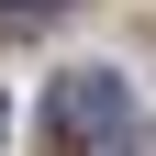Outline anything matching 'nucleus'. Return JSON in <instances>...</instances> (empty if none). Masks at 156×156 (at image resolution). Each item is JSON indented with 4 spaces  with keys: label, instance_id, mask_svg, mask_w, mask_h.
Returning a JSON list of instances; mask_svg holds the SVG:
<instances>
[{
    "label": "nucleus",
    "instance_id": "nucleus-1",
    "mask_svg": "<svg viewBox=\"0 0 156 156\" xmlns=\"http://www.w3.org/2000/svg\"><path fill=\"white\" fill-rule=\"evenodd\" d=\"M134 134V89H123V67H67L45 89V145L56 156H112Z\"/></svg>",
    "mask_w": 156,
    "mask_h": 156
},
{
    "label": "nucleus",
    "instance_id": "nucleus-2",
    "mask_svg": "<svg viewBox=\"0 0 156 156\" xmlns=\"http://www.w3.org/2000/svg\"><path fill=\"white\" fill-rule=\"evenodd\" d=\"M67 0H0V34H34V23H56Z\"/></svg>",
    "mask_w": 156,
    "mask_h": 156
},
{
    "label": "nucleus",
    "instance_id": "nucleus-3",
    "mask_svg": "<svg viewBox=\"0 0 156 156\" xmlns=\"http://www.w3.org/2000/svg\"><path fill=\"white\" fill-rule=\"evenodd\" d=\"M0 134H11V101H0Z\"/></svg>",
    "mask_w": 156,
    "mask_h": 156
}]
</instances>
